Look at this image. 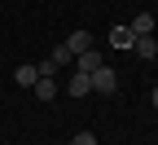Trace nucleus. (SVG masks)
I'll use <instances>...</instances> for the list:
<instances>
[{
  "label": "nucleus",
  "mask_w": 158,
  "mask_h": 145,
  "mask_svg": "<svg viewBox=\"0 0 158 145\" xmlns=\"http://www.w3.org/2000/svg\"><path fill=\"white\" fill-rule=\"evenodd\" d=\"M66 92H70V97H88V92H92V75H88V70H75V75L66 79Z\"/></svg>",
  "instance_id": "2"
},
{
  "label": "nucleus",
  "mask_w": 158,
  "mask_h": 145,
  "mask_svg": "<svg viewBox=\"0 0 158 145\" xmlns=\"http://www.w3.org/2000/svg\"><path fill=\"white\" fill-rule=\"evenodd\" d=\"M132 40H136V35H132V27H123V22L110 27V44H114V49H132Z\"/></svg>",
  "instance_id": "5"
},
{
  "label": "nucleus",
  "mask_w": 158,
  "mask_h": 145,
  "mask_svg": "<svg viewBox=\"0 0 158 145\" xmlns=\"http://www.w3.org/2000/svg\"><path fill=\"white\" fill-rule=\"evenodd\" d=\"M75 66H79V70H88V75H92L97 66H101V57H97V49H84V53H75Z\"/></svg>",
  "instance_id": "7"
},
{
  "label": "nucleus",
  "mask_w": 158,
  "mask_h": 145,
  "mask_svg": "<svg viewBox=\"0 0 158 145\" xmlns=\"http://www.w3.org/2000/svg\"><path fill=\"white\" fill-rule=\"evenodd\" d=\"M92 88H97V92H106V97H110V92H118V75L106 66V62L92 70Z\"/></svg>",
  "instance_id": "1"
},
{
  "label": "nucleus",
  "mask_w": 158,
  "mask_h": 145,
  "mask_svg": "<svg viewBox=\"0 0 158 145\" xmlns=\"http://www.w3.org/2000/svg\"><path fill=\"white\" fill-rule=\"evenodd\" d=\"M31 92H35L40 101H53V97H57V79H53V75H40V79H35V88H31Z\"/></svg>",
  "instance_id": "4"
},
{
  "label": "nucleus",
  "mask_w": 158,
  "mask_h": 145,
  "mask_svg": "<svg viewBox=\"0 0 158 145\" xmlns=\"http://www.w3.org/2000/svg\"><path fill=\"white\" fill-rule=\"evenodd\" d=\"M53 62H57V66H75V53H70L66 44H57V49H53Z\"/></svg>",
  "instance_id": "10"
},
{
  "label": "nucleus",
  "mask_w": 158,
  "mask_h": 145,
  "mask_svg": "<svg viewBox=\"0 0 158 145\" xmlns=\"http://www.w3.org/2000/svg\"><path fill=\"white\" fill-rule=\"evenodd\" d=\"M35 79H40L35 66H18V70H13V84H18V88H35Z\"/></svg>",
  "instance_id": "8"
},
{
  "label": "nucleus",
  "mask_w": 158,
  "mask_h": 145,
  "mask_svg": "<svg viewBox=\"0 0 158 145\" xmlns=\"http://www.w3.org/2000/svg\"><path fill=\"white\" fill-rule=\"evenodd\" d=\"M132 35H154V13H136L132 18Z\"/></svg>",
  "instance_id": "9"
},
{
  "label": "nucleus",
  "mask_w": 158,
  "mask_h": 145,
  "mask_svg": "<svg viewBox=\"0 0 158 145\" xmlns=\"http://www.w3.org/2000/svg\"><path fill=\"white\" fill-rule=\"evenodd\" d=\"M66 145H97V136H92V132H75Z\"/></svg>",
  "instance_id": "11"
},
{
  "label": "nucleus",
  "mask_w": 158,
  "mask_h": 145,
  "mask_svg": "<svg viewBox=\"0 0 158 145\" xmlns=\"http://www.w3.org/2000/svg\"><path fill=\"white\" fill-rule=\"evenodd\" d=\"M132 49H136V57H145V62H149V57H158V40H154V35H136V40H132Z\"/></svg>",
  "instance_id": "3"
},
{
  "label": "nucleus",
  "mask_w": 158,
  "mask_h": 145,
  "mask_svg": "<svg viewBox=\"0 0 158 145\" xmlns=\"http://www.w3.org/2000/svg\"><path fill=\"white\" fill-rule=\"evenodd\" d=\"M66 49H70V53L92 49V31H70V35H66Z\"/></svg>",
  "instance_id": "6"
},
{
  "label": "nucleus",
  "mask_w": 158,
  "mask_h": 145,
  "mask_svg": "<svg viewBox=\"0 0 158 145\" xmlns=\"http://www.w3.org/2000/svg\"><path fill=\"white\" fill-rule=\"evenodd\" d=\"M35 70H40V75H57V70H62V66H57V62L48 57V62H40V66H35Z\"/></svg>",
  "instance_id": "12"
},
{
  "label": "nucleus",
  "mask_w": 158,
  "mask_h": 145,
  "mask_svg": "<svg viewBox=\"0 0 158 145\" xmlns=\"http://www.w3.org/2000/svg\"><path fill=\"white\" fill-rule=\"evenodd\" d=\"M149 101H154V106H158V84H154V92H149Z\"/></svg>",
  "instance_id": "13"
}]
</instances>
